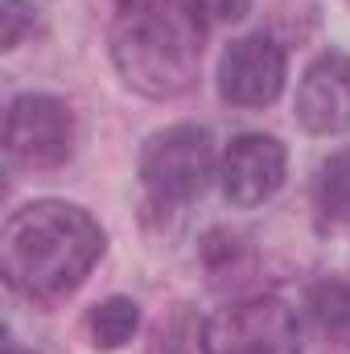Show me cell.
<instances>
[{"label": "cell", "instance_id": "cell-1", "mask_svg": "<svg viewBox=\"0 0 350 354\" xmlns=\"http://www.w3.org/2000/svg\"><path fill=\"white\" fill-rule=\"evenodd\" d=\"M103 256V231L83 206L29 202L0 231V272L29 301L71 297Z\"/></svg>", "mask_w": 350, "mask_h": 354}, {"label": "cell", "instance_id": "cell-2", "mask_svg": "<svg viewBox=\"0 0 350 354\" xmlns=\"http://www.w3.org/2000/svg\"><path fill=\"white\" fill-rule=\"evenodd\" d=\"M202 12L194 0H120L111 17V62L149 99H177L198 83Z\"/></svg>", "mask_w": 350, "mask_h": 354}, {"label": "cell", "instance_id": "cell-3", "mask_svg": "<svg viewBox=\"0 0 350 354\" xmlns=\"http://www.w3.org/2000/svg\"><path fill=\"white\" fill-rule=\"evenodd\" d=\"M214 174V140L198 124H177L149 136L140 153V181L157 206H185L194 202Z\"/></svg>", "mask_w": 350, "mask_h": 354}, {"label": "cell", "instance_id": "cell-4", "mask_svg": "<svg viewBox=\"0 0 350 354\" xmlns=\"http://www.w3.org/2000/svg\"><path fill=\"white\" fill-rule=\"evenodd\" d=\"M202 354H301L297 317L276 297H248L202 326Z\"/></svg>", "mask_w": 350, "mask_h": 354}, {"label": "cell", "instance_id": "cell-5", "mask_svg": "<svg viewBox=\"0 0 350 354\" xmlns=\"http://www.w3.org/2000/svg\"><path fill=\"white\" fill-rule=\"evenodd\" d=\"M4 153L21 169H58L75 153V111L54 95H17L4 115Z\"/></svg>", "mask_w": 350, "mask_h": 354}, {"label": "cell", "instance_id": "cell-6", "mask_svg": "<svg viewBox=\"0 0 350 354\" xmlns=\"http://www.w3.org/2000/svg\"><path fill=\"white\" fill-rule=\"evenodd\" d=\"M284 145L276 136H264V132H243L227 145L223 161H219V185H223V198L231 206H264L280 185H284Z\"/></svg>", "mask_w": 350, "mask_h": 354}, {"label": "cell", "instance_id": "cell-7", "mask_svg": "<svg viewBox=\"0 0 350 354\" xmlns=\"http://www.w3.org/2000/svg\"><path fill=\"white\" fill-rule=\"evenodd\" d=\"M219 91L235 107H268L284 91V50L268 33L231 41L219 62Z\"/></svg>", "mask_w": 350, "mask_h": 354}, {"label": "cell", "instance_id": "cell-8", "mask_svg": "<svg viewBox=\"0 0 350 354\" xmlns=\"http://www.w3.org/2000/svg\"><path fill=\"white\" fill-rule=\"evenodd\" d=\"M297 124L313 136H338L350 128V58L330 50L309 62L297 87Z\"/></svg>", "mask_w": 350, "mask_h": 354}, {"label": "cell", "instance_id": "cell-9", "mask_svg": "<svg viewBox=\"0 0 350 354\" xmlns=\"http://www.w3.org/2000/svg\"><path fill=\"white\" fill-rule=\"evenodd\" d=\"M140 326V305L128 301V297H107L91 309L87 317V330H91V342L99 351H120L124 342H132Z\"/></svg>", "mask_w": 350, "mask_h": 354}, {"label": "cell", "instance_id": "cell-10", "mask_svg": "<svg viewBox=\"0 0 350 354\" xmlns=\"http://www.w3.org/2000/svg\"><path fill=\"white\" fill-rule=\"evenodd\" d=\"M309 313L317 330L334 342L350 338V284L347 280H322L309 288Z\"/></svg>", "mask_w": 350, "mask_h": 354}, {"label": "cell", "instance_id": "cell-11", "mask_svg": "<svg viewBox=\"0 0 350 354\" xmlns=\"http://www.w3.org/2000/svg\"><path fill=\"white\" fill-rule=\"evenodd\" d=\"M317 202L330 218L350 223V149L334 153L322 169H317Z\"/></svg>", "mask_w": 350, "mask_h": 354}, {"label": "cell", "instance_id": "cell-12", "mask_svg": "<svg viewBox=\"0 0 350 354\" xmlns=\"http://www.w3.org/2000/svg\"><path fill=\"white\" fill-rule=\"evenodd\" d=\"M149 354H190V313H185V309H174V313L157 326Z\"/></svg>", "mask_w": 350, "mask_h": 354}, {"label": "cell", "instance_id": "cell-13", "mask_svg": "<svg viewBox=\"0 0 350 354\" xmlns=\"http://www.w3.org/2000/svg\"><path fill=\"white\" fill-rule=\"evenodd\" d=\"M37 21V8L29 0H4V37H0V50H17L21 37L33 29Z\"/></svg>", "mask_w": 350, "mask_h": 354}, {"label": "cell", "instance_id": "cell-14", "mask_svg": "<svg viewBox=\"0 0 350 354\" xmlns=\"http://www.w3.org/2000/svg\"><path fill=\"white\" fill-rule=\"evenodd\" d=\"M194 8L202 12V21H239L248 17L252 0H194Z\"/></svg>", "mask_w": 350, "mask_h": 354}, {"label": "cell", "instance_id": "cell-15", "mask_svg": "<svg viewBox=\"0 0 350 354\" xmlns=\"http://www.w3.org/2000/svg\"><path fill=\"white\" fill-rule=\"evenodd\" d=\"M4 354H29V351H21L17 342H8V346H4Z\"/></svg>", "mask_w": 350, "mask_h": 354}]
</instances>
